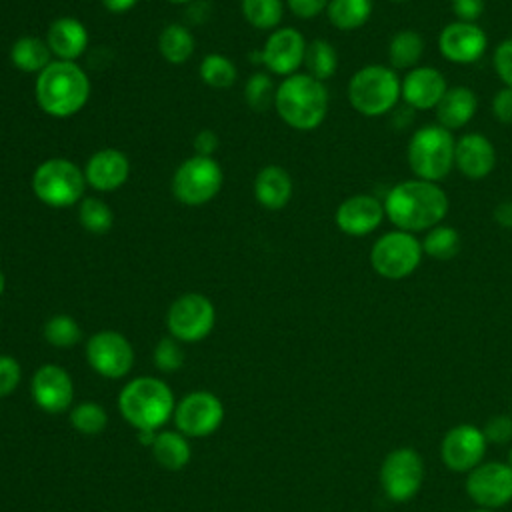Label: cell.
Wrapping results in <instances>:
<instances>
[{
  "instance_id": "6da1fadb",
  "label": "cell",
  "mask_w": 512,
  "mask_h": 512,
  "mask_svg": "<svg viewBox=\"0 0 512 512\" xmlns=\"http://www.w3.org/2000/svg\"><path fill=\"white\" fill-rule=\"evenodd\" d=\"M390 224L404 232H428L442 224L450 210V198L438 182L408 178L396 182L382 198Z\"/></svg>"
},
{
  "instance_id": "7a4b0ae2",
  "label": "cell",
  "mask_w": 512,
  "mask_h": 512,
  "mask_svg": "<svg viewBox=\"0 0 512 512\" xmlns=\"http://www.w3.org/2000/svg\"><path fill=\"white\" fill-rule=\"evenodd\" d=\"M34 98L42 112L54 118L78 114L90 98V78L68 60H52L34 82Z\"/></svg>"
},
{
  "instance_id": "3957f363",
  "label": "cell",
  "mask_w": 512,
  "mask_h": 512,
  "mask_svg": "<svg viewBox=\"0 0 512 512\" xmlns=\"http://www.w3.org/2000/svg\"><path fill=\"white\" fill-rule=\"evenodd\" d=\"M274 108L284 124L308 132L318 128L328 114V90L310 74L296 72L276 86Z\"/></svg>"
},
{
  "instance_id": "277c9868",
  "label": "cell",
  "mask_w": 512,
  "mask_h": 512,
  "mask_svg": "<svg viewBox=\"0 0 512 512\" xmlns=\"http://www.w3.org/2000/svg\"><path fill=\"white\" fill-rule=\"evenodd\" d=\"M120 414L136 430H158L174 414V394L160 378L140 376L118 394Z\"/></svg>"
},
{
  "instance_id": "5b68a950",
  "label": "cell",
  "mask_w": 512,
  "mask_h": 512,
  "mask_svg": "<svg viewBox=\"0 0 512 512\" xmlns=\"http://www.w3.org/2000/svg\"><path fill=\"white\" fill-rule=\"evenodd\" d=\"M400 84L402 78L394 68L384 64H366L350 76L346 96L358 114L378 118L400 104Z\"/></svg>"
},
{
  "instance_id": "8992f818",
  "label": "cell",
  "mask_w": 512,
  "mask_h": 512,
  "mask_svg": "<svg viewBox=\"0 0 512 512\" xmlns=\"http://www.w3.org/2000/svg\"><path fill=\"white\" fill-rule=\"evenodd\" d=\"M456 138L440 124L420 126L408 140L406 162L414 178L442 182L454 170Z\"/></svg>"
},
{
  "instance_id": "52a82bcc",
  "label": "cell",
  "mask_w": 512,
  "mask_h": 512,
  "mask_svg": "<svg viewBox=\"0 0 512 512\" xmlns=\"http://www.w3.org/2000/svg\"><path fill=\"white\" fill-rule=\"evenodd\" d=\"M84 168L68 158H48L32 174L34 196L50 208H70L84 198Z\"/></svg>"
},
{
  "instance_id": "ba28073f",
  "label": "cell",
  "mask_w": 512,
  "mask_h": 512,
  "mask_svg": "<svg viewBox=\"0 0 512 512\" xmlns=\"http://www.w3.org/2000/svg\"><path fill=\"white\" fill-rule=\"evenodd\" d=\"M422 242L416 234L388 230L380 234L370 248V266L384 280L408 278L422 262Z\"/></svg>"
},
{
  "instance_id": "9c48e42d",
  "label": "cell",
  "mask_w": 512,
  "mask_h": 512,
  "mask_svg": "<svg viewBox=\"0 0 512 512\" xmlns=\"http://www.w3.org/2000/svg\"><path fill=\"white\" fill-rule=\"evenodd\" d=\"M222 180V168L212 156L194 154L174 170L172 194L186 206H202L220 192Z\"/></svg>"
},
{
  "instance_id": "30bf717a",
  "label": "cell",
  "mask_w": 512,
  "mask_h": 512,
  "mask_svg": "<svg viewBox=\"0 0 512 512\" xmlns=\"http://www.w3.org/2000/svg\"><path fill=\"white\" fill-rule=\"evenodd\" d=\"M378 480L384 494L392 502H408L422 488L424 460L410 446L394 448L384 456L380 464Z\"/></svg>"
},
{
  "instance_id": "8fae6325",
  "label": "cell",
  "mask_w": 512,
  "mask_h": 512,
  "mask_svg": "<svg viewBox=\"0 0 512 512\" xmlns=\"http://www.w3.org/2000/svg\"><path fill=\"white\" fill-rule=\"evenodd\" d=\"M214 324V304L200 292H186L178 296L166 312V326L170 336L180 342H198L206 338Z\"/></svg>"
},
{
  "instance_id": "7c38bea8",
  "label": "cell",
  "mask_w": 512,
  "mask_h": 512,
  "mask_svg": "<svg viewBox=\"0 0 512 512\" xmlns=\"http://www.w3.org/2000/svg\"><path fill=\"white\" fill-rule=\"evenodd\" d=\"M464 488L478 508H502L512 500V468L506 462H480L468 472Z\"/></svg>"
},
{
  "instance_id": "4fadbf2b",
  "label": "cell",
  "mask_w": 512,
  "mask_h": 512,
  "mask_svg": "<svg viewBox=\"0 0 512 512\" xmlns=\"http://www.w3.org/2000/svg\"><path fill=\"white\" fill-rule=\"evenodd\" d=\"M224 420V406L218 396L206 390H196L184 396L174 408V422L178 432L186 438L210 436Z\"/></svg>"
},
{
  "instance_id": "5bb4252c",
  "label": "cell",
  "mask_w": 512,
  "mask_h": 512,
  "mask_svg": "<svg viewBox=\"0 0 512 512\" xmlns=\"http://www.w3.org/2000/svg\"><path fill=\"white\" fill-rule=\"evenodd\" d=\"M86 360L104 378H122L132 370L134 348L116 330H100L86 342Z\"/></svg>"
},
{
  "instance_id": "9a60e30c",
  "label": "cell",
  "mask_w": 512,
  "mask_h": 512,
  "mask_svg": "<svg viewBox=\"0 0 512 512\" xmlns=\"http://www.w3.org/2000/svg\"><path fill=\"white\" fill-rule=\"evenodd\" d=\"M488 442L482 428L474 424H458L450 428L440 442V458L446 468L454 472H470L486 454Z\"/></svg>"
},
{
  "instance_id": "2e32d148",
  "label": "cell",
  "mask_w": 512,
  "mask_h": 512,
  "mask_svg": "<svg viewBox=\"0 0 512 512\" xmlns=\"http://www.w3.org/2000/svg\"><path fill=\"white\" fill-rule=\"evenodd\" d=\"M488 48V36L476 22L454 20L438 34V52L452 64H474Z\"/></svg>"
},
{
  "instance_id": "e0dca14e",
  "label": "cell",
  "mask_w": 512,
  "mask_h": 512,
  "mask_svg": "<svg viewBox=\"0 0 512 512\" xmlns=\"http://www.w3.org/2000/svg\"><path fill=\"white\" fill-rule=\"evenodd\" d=\"M306 44L308 42L300 30L292 26H280L272 30L260 50L262 64L272 74H278L282 78L292 76L298 72L300 66H304Z\"/></svg>"
},
{
  "instance_id": "ac0fdd59",
  "label": "cell",
  "mask_w": 512,
  "mask_h": 512,
  "mask_svg": "<svg viewBox=\"0 0 512 512\" xmlns=\"http://www.w3.org/2000/svg\"><path fill=\"white\" fill-rule=\"evenodd\" d=\"M384 218V202L374 194H352L344 198L334 212L338 230L352 238L368 236L380 228Z\"/></svg>"
},
{
  "instance_id": "d6986e66",
  "label": "cell",
  "mask_w": 512,
  "mask_h": 512,
  "mask_svg": "<svg viewBox=\"0 0 512 512\" xmlns=\"http://www.w3.org/2000/svg\"><path fill=\"white\" fill-rule=\"evenodd\" d=\"M32 400L38 408L50 414H60L70 408L74 384L70 374L58 364H44L32 376Z\"/></svg>"
},
{
  "instance_id": "ffe728a7",
  "label": "cell",
  "mask_w": 512,
  "mask_h": 512,
  "mask_svg": "<svg viewBox=\"0 0 512 512\" xmlns=\"http://www.w3.org/2000/svg\"><path fill=\"white\" fill-rule=\"evenodd\" d=\"M448 90L446 76L434 66H416L402 76V104L412 110H434Z\"/></svg>"
},
{
  "instance_id": "44dd1931",
  "label": "cell",
  "mask_w": 512,
  "mask_h": 512,
  "mask_svg": "<svg viewBox=\"0 0 512 512\" xmlns=\"http://www.w3.org/2000/svg\"><path fill=\"white\" fill-rule=\"evenodd\" d=\"M454 168L468 180H482L496 168V148L482 132H466L456 138Z\"/></svg>"
},
{
  "instance_id": "7402d4cb",
  "label": "cell",
  "mask_w": 512,
  "mask_h": 512,
  "mask_svg": "<svg viewBox=\"0 0 512 512\" xmlns=\"http://www.w3.org/2000/svg\"><path fill=\"white\" fill-rule=\"evenodd\" d=\"M130 174V162L126 154L118 148L96 150L84 166L86 184L98 192L118 190Z\"/></svg>"
},
{
  "instance_id": "603a6c76",
  "label": "cell",
  "mask_w": 512,
  "mask_h": 512,
  "mask_svg": "<svg viewBox=\"0 0 512 512\" xmlns=\"http://www.w3.org/2000/svg\"><path fill=\"white\" fill-rule=\"evenodd\" d=\"M46 42L56 60L76 62L88 48V30L78 18L62 16L48 26Z\"/></svg>"
},
{
  "instance_id": "cb8c5ba5",
  "label": "cell",
  "mask_w": 512,
  "mask_h": 512,
  "mask_svg": "<svg viewBox=\"0 0 512 512\" xmlns=\"http://www.w3.org/2000/svg\"><path fill=\"white\" fill-rule=\"evenodd\" d=\"M478 110V96L468 86H448L446 94L434 108L436 112V124L444 126L446 130H458L464 128Z\"/></svg>"
},
{
  "instance_id": "d4e9b609",
  "label": "cell",
  "mask_w": 512,
  "mask_h": 512,
  "mask_svg": "<svg viewBox=\"0 0 512 512\" xmlns=\"http://www.w3.org/2000/svg\"><path fill=\"white\" fill-rule=\"evenodd\" d=\"M292 176L278 164H268L258 170L254 178V198L268 210L284 208L292 198Z\"/></svg>"
},
{
  "instance_id": "484cf974",
  "label": "cell",
  "mask_w": 512,
  "mask_h": 512,
  "mask_svg": "<svg viewBox=\"0 0 512 512\" xmlns=\"http://www.w3.org/2000/svg\"><path fill=\"white\" fill-rule=\"evenodd\" d=\"M10 60L20 72L40 74L52 62V52L46 38L24 34L14 40L10 48Z\"/></svg>"
},
{
  "instance_id": "4316f807",
  "label": "cell",
  "mask_w": 512,
  "mask_h": 512,
  "mask_svg": "<svg viewBox=\"0 0 512 512\" xmlns=\"http://www.w3.org/2000/svg\"><path fill=\"white\" fill-rule=\"evenodd\" d=\"M424 56V38L420 32L416 30H398L392 34L390 42H388V62L390 68H394L396 72L400 70H412L416 66H420L418 62Z\"/></svg>"
},
{
  "instance_id": "83f0119b",
  "label": "cell",
  "mask_w": 512,
  "mask_h": 512,
  "mask_svg": "<svg viewBox=\"0 0 512 512\" xmlns=\"http://www.w3.org/2000/svg\"><path fill=\"white\" fill-rule=\"evenodd\" d=\"M156 462L166 470H182L190 462V444L182 432L164 430L150 446Z\"/></svg>"
},
{
  "instance_id": "f1b7e54d",
  "label": "cell",
  "mask_w": 512,
  "mask_h": 512,
  "mask_svg": "<svg viewBox=\"0 0 512 512\" xmlns=\"http://www.w3.org/2000/svg\"><path fill=\"white\" fill-rule=\"evenodd\" d=\"M374 10L372 0H330L326 16L336 30L352 32L362 28Z\"/></svg>"
},
{
  "instance_id": "f546056e",
  "label": "cell",
  "mask_w": 512,
  "mask_h": 512,
  "mask_svg": "<svg viewBox=\"0 0 512 512\" xmlns=\"http://www.w3.org/2000/svg\"><path fill=\"white\" fill-rule=\"evenodd\" d=\"M194 36L184 24H168L158 36V50L170 64H182L194 54Z\"/></svg>"
},
{
  "instance_id": "4dcf8cb0",
  "label": "cell",
  "mask_w": 512,
  "mask_h": 512,
  "mask_svg": "<svg viewBox=\"0 0 512 512\" xmlns=\"http://www.w3.org/2000/svg\"><path fill=\"white\" fill-rule=\"evenodd\" d=\"M420 242H422L424 256L440 260V262L452 260L460 252V246H462L460 232L448 224H438V226L430 228Z\"/></svg>"
},
{
  "instance_id": "1f68e13d",
  "label": "cell",
  "mask_w": 512,
  "mask_h": 512,
  "mask_svg": "<svg viewBox=\"0 0 512 512\" xmlns=\"http://www.w3.org/2000/svg\"><path fill=\"white\" fill-rule=\"evenodd\" d=\"M304 66H306V74L324 82L332 78L338 68V52L328 40L314 38L312 42L306 44Z\"/></svg>"
},
{
  "instance_id": "d6a6232c",
  "label": "cell",
  "mask_w": 512,
  "mask_h": 512,
  "mask_svg": "<svg viewBox=\"0 0 512 512\" xmlns=\"http://www.w3.org/2000/svg\"><path fill=\"white\" fill-rule=\"evenodd\" d=\"M244 20L256 30L280 28L284 16L282 0H240Z\"/></svg>"
},
{
  "instance_id": "836d02e7",
  "label": "cell",
  "mask_w": 512,
  "mask_h": 512,
  "mask_svg": "<svg viewBox=\"0 0 512 512\" xmlns=\"http://www.w3.org/2000/svg\"><path fill=\"white\" fill-rule=\"evenodd\" d=\"M78 220L86 232L100 236L110 232L114 226V212L104 200L96 196H84L78 206Z\"/></svg>"
},
{
  "instance_id": "e575fe53",
  "label": "cell",
  "mask_w": 512,
  "mask_h": 512,
  "mask_svg": "<svg viewBox=\"0 0 512 512\" xmlns=\"http://www.w3.org/2000/svg\"><path fill=\"white\" fill-rule=\"evenodd\" d=\"M236 66L224 54H206L200 62V78L206 86L226 90L236 82Z\"/></svg>"
},
{
  "instance_id": "d590c367",
  "label": "cell",
  "mask_w": 512,
  "mask_h": 512,
  "mask_svg": "<svg viewBox=\"0 0 512 512\" xmlns=\"http://www.w3.org/2000/svg\"><path fill=\"white\" fill-rule=\"evenodd\" d=\"M44 338L50 346H56V348H70L74 344L80 342L82 338V328L80 324L68 316V314H56V316H50L44 324Z\"/></svg>"
},
{
  "instance_id": "8d00e7d4",
  "label": "cell",
  "mask_w": 512,
  "mask_h": 512,
  "mask_svg": "<svg viewBox=\"0 0 512 512\" xmlns=\"http://www.w3.org/2000/svg\"><path fill=\"white\" fill-rule=\"evenodd\" d=\"M70 424L86 436L100 434L108 424L106 410L96 402H80L70 412Z\"/></svg>"
},
{
  "instance_id": "74e56055",
  "label": "cell",
  "mask_w": 512,
  "mask_h": 512,
  "mask_svg": "<svg viewBox=\"0 0 512 512\" xmlns=\"http://www.w3.org/2000/svg\"><path fill=\"white\" fill-rule=\"evenodd\" d=\"M276 86L266 72H254L244 84V100L252 110H266L274 104Z\"/></svg>"
},
{
  "instance_id": "f35d334b",
  "label": "cell",
  "mask_w": 512,
  "mask_h": 512,
  "mask_svg": "<svg viewBox=\"0 0 512 512\" xmlns=\"http://www.w3.org/2000/svg\"><path fill=\"white\" fill-rule=\"evenodd\" d=\"M174 336H166L158 340L154 348V364L162 372H176L184 364V352Z\"/></svg>"
},
{
  "instance_id": "ab89813d",
  "label": "cell",
  "mask_w": 512,
  "mask_h": 512,
  "mask_svg": "<svg viewBox=\"0 0 512 512\" xmlns=\"http://www.w3.org/2000/svg\"><path fill=\"white\" fill-rule=\"evenodd\" d=\"M492 64H494V72L502 80V84L512 88V36L504 38L494 48Z\"/></svg>"
},
{
  "instance_id": "60d3db41",
  "label": "cell",
  "mask_w": 512,
  "mask_h": 512,
  "mask_svg": "<svg viewBox=\"0 0 512 512\" xmlns=\"http://www.w3.org/2000/svg\"><path fill=\"white\" fill-rule=\"evenodd\" d=\"M482 432H484V438L488 444H508L512 440V416L496 414V416L488 418Z\"/></svg>"
},
{
  "instance_id": "b9f144b4",
  "label": "cell",
  "mask_w": 512,
  "mask_h": 512,
  "mask_svg": "<svg viewBox=\"0 0 512 512\" xmlns=\"http://www.w3.org/2000/svg\"><path fill=\"white\" fill-rule=\"evenodd\" d=\"M22 380V368L16 358L0 354V398L12 394Z\"/></svg>"
},
{
  "instance_id": "7bdbcfd3",
  "label": "cell",
  "mask_w": 512,
  "mask_h": 512,
  "mask_svg": "<svg viewBox=\"0 0 512 512\" xmlns=\"http://www.w3.org/2000/svg\"><path fill=\"white\" fill-rule=\"evenodd\" d=\"M490 110L492 116L500 122V124H512V88L504 86L500 88L490 102Z\"/></svg>"
},
{
  "instance_id": "ee69618b",
  "label": "cell",
  "mask_w": 512,
  "mask_h": 512,
  "mask_svg": "<svg viewBox=\"0 0 512 512\" xmlns=\"http://www.w3.org/2000/svg\"><path fill=\"white\" fill-rule=\"evenodd\" d=\"M452 14L462 22H476L486 8V0H450Z\"/></svg>"
},
{
  "instance_id": "f6af8a7d",
  "label": "cell",
  "mask_w": 512,
  "mask_h": 512,
  "mask_svg": "<svg viewBox=\"0 0 512 512\" xmlns=\"http://www.w3.org/2000/svg\"><path fill=\"white\" fill-rule=\"evenodd\" d=\"M330 0H286L290 12L302 20L316 18L318 14L326 12Z\"/></svg>"
},
{
  "instance_id": "bcb514c9",
  "label": "cell",
  "mask_w": 512,
  "mask_h": 512,
  "mask_svg": "<svg viewBox=\"0 0 512 512\" xmlns=\"http://www.w3.org/2000/svg\"><path fill=\"white\" fill-rule=\"evenodd\" d=\"M194 152L200 154V156H212L214 150L218 148V136L214 130H200L196 136H194Z\"/></svg>"
},
{
  "instance_id": "7dc6e473",
  "label": "cell",
  "mask_w": 512,
  "mask_h": 512,
  "mask_svg": "<svg viewBox=\"0 0 512 512\" xmlns=\"http://www.w3.org/2000/svg\"><path fill=\"white\" fill-rule=\"evenodd\" d=\"M492 218L500 228H512V200H502L494 206Z\"/></svg>"
},
{
  "instance_id": "c3c4849f",
  "label": "cell",
  "mask_w": 512,
  "mask_h": 512,
  "mask_svg": "<svg viewBox=\"0 0 512 512\" xmlns=\"http://www.w3.org/2000/svg\"><path fill=\"white\" fill-rule=\"evenodd\" d=\"M100 2L112 14H124L138 4V0H100Z\"/></svg>"
},
{
  "instance_id": "681fc988",
  "label": "cell",
  "mask_w": 512,
  "mask_h": 512,
  "mask_svg": "<svg viewBox=\"0 0 512 512\" xmlns=\"http://www.w3.org/2000/svg\"><path fill=\"white\" fill-rule=\"evenodd\" d=\"M4 288H6V278H4V272L0 270V296L4 294Z\"/></svg>"
},
{
  "instance_id": "f907efd6",
  "label": "cell",
  "mask_w": 512,
  "mask_h": 512,
  "mask_svg": "<svg viewBox=\"0 0 512 512\" xmlns=\"http://www.w3.org/2000/svg\"><path fill=\"white\" fill-rule=\"evenodd\" d=\"M506 464L512 468V446L508 448V458H506Z\"/></svg>"
},
{
  "instance_id": "816d5d0a",
  "label": "cell",
  "mask_w": 512,
  "mask_h": 512,
  "mask_svg": "<svg viewBox=\"0 0 512 512\" xmlns=\"http://www.w3.org/2000/svg\"><path fill=\"white\" fill-rule=\"evenodd\" d=\"M470 512H496V510H490V508H474Z\"/></svg>"
},
{
  "instance_id": "f5cc1de1",
  "label": "cell",
  "mask_w": 512,
  "mask_h": 512,
  "mask_svg": "<svg viewBox=\"0 0 512 512\" xmlns=\"http://www.w3.org/2000/svg\"><path fill=\"white\" fill-rule=\"evenodd\" d=\"M168 2H172V4H190L192 0H168Z\"/></svg>"
},
{
  "instance_id": "db71d44e",
  "label": "cell",
  "mask_w": 512,
  "mask_h": 512,
  "mask_svg": "<svg viewBox=\"0 0 512 512\" xmlns=\"http://www.w3.org/2000/svg\"><path fill=\"white\" fill-rule=\"evenodd\" d=\"M390 2H396V4H402V2H406V0H390Z\"/></svg>"
}]
</instances>
